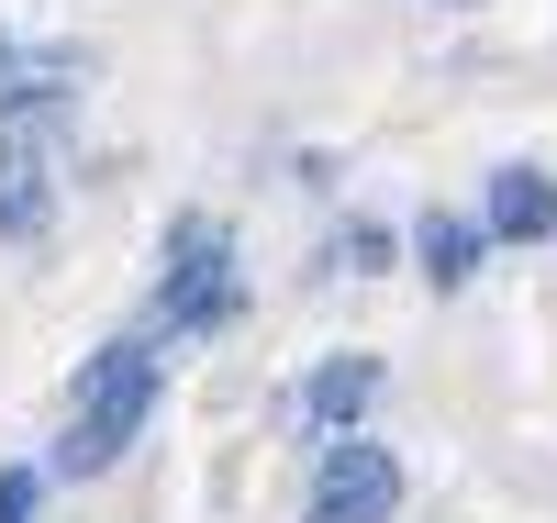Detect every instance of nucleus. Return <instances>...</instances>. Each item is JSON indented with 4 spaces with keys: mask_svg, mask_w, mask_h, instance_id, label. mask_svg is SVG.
<instances>
[{
    "mask_svg": "<svg viewBox=\"0 0 557 523\" xmlns=\"http://www.w3.org/2000/svg\"><path fill=\"white\" fill-rule=\"evenodd\" d=\"M45 223H57V134L0 123V246H34Z\"/></svg>",
    "mask_w": 557,
    "mask_h": 523,
    "instance_id": "4",
    "label": "nucleus"
},
{
    "mask_svg": "<svg viewBox=\"0 0 557 523\" xmlns=\"http://www.w3.org/2000/svg\"><path fill=\"white\" fill-rule=\"evenodd\" d=\"M157 335H112L101 357L78 368V390H67V435H57V468L67 480H101V468H123V446L146 435V412H157Z\"/></svg>",
    "mask_w": 557,
    "mask_h": 523,
    "instance_id": "1",
    "label": "nucleus"
},
{
    "mask_svg": "<svg viewBox=\"0 0 557 523\" xmlns=\"http://www.w3.org/2000/svg\"><path fill=\"white\" fill-rule=\"evenodd\" d=\"M78 78H89L78 45H23V34H0V123H57V112L78 101Z\"/></svg>",
    "mask_w": 557,
    "mask_h": 523,
    "instance_id": "5",
    "label": "nucleus"
},
{
    "mask_svg": "<svg viewBox=\"0 0 557 523\" xmlns=\"http://www.w3.org/2000/svg\"><path fill=\"white\" fill-rule=\"evenodd\" d=\"M323 267H335V278H368V267H391V223H346L335 246H323Z\"/></svg>",
    "mask_w": 557,
    "mask_h": 523,
    "instance_id": "9",
    "label": "nucleus"
},
{
    "mask_svg": "<svg viewBox=\"0 0 557 523\" xmlns=\"http://www.w3.org/2000/svg\"><path fill=\"white\" fill-rule=\"evenodd\" d=\"M380 390H391L380 357H323V368L301 378V423H312V435H357V423L380 412Z\"/></svg>",
    "mask_w": 557,
    "mask_h": 523,
    "instance_id": "6",
    "label": "nucleus"
},
{
    "mask_svg": "<svg viewBox=\"0 0 557 523\" xmlns=\"http://www.w3.org/2000/svg\"><path fill=\"white\" fill-rule=\"evenodd\" d=\"M480 234H491V246H546V234H557V178L546 167H491Z\"/></svg>",
    "mask_w": 557,
    "mask_h": 523,
    "instance_id": "7",
    "label": "nucleus"
},
{
    "mask_svg": "<svg viewBox=\"0 0 557 523\" xmlns=\"http://www.w3.org/2000/svg\"><path fill=\"white\" fill-rule=\"evenodd\" d=\"M235 312H246V278H235V223L178 212V223H168V267H157V335H223Z\"/></svg>",
    "mask_w": 557,
    "mask_h": 523,
    "instance_id": "2",
    "label": "nucleus"
},
{
    "mask_svg": "<svg viewBox=\"0 0 557 523\" xmlns=\"http://www.w3.org/2000/svg\"><path fill=\"white\" fill-rule=\"evenodd\" d=\"M45 512V468H0V523H34Z\"/></svg>",
    "mask_w": 557,
    "mask_h": 523,
    "instance_id": "10",
    "label": "nucleus"
},
{
    "mask_svg": "<svg viewBox=\"0 0 557 523\" xmlns=\"http://www.w3.org/2000/svg\"><path fill=\"white\" fill-rule=\"evenodd\" d=\"M391 512H401V457L380 435H323L301 523H391Z\"/></svg>",
    "mask_w": 557,
    "mask_h": 523,
    "instance_id": "3",
    "label": "nucleus"
},
{
    "mask_svg": "<svg viewBox=\"0 0 557 523\" xmlns=\"http://www.w3.org/2000/svg\"><path fill=\"white\" fill-rule=\"evenodd\" d=\"M480 246H491V234H480L469 212H424V223H412V267H424L435 290H469V278H480Z\"/></svg>",
    "mask_w": 557,
    "mask_h": 523,
    "instance_id": "8",
    "label": "nucleus"
}]
</instances>
